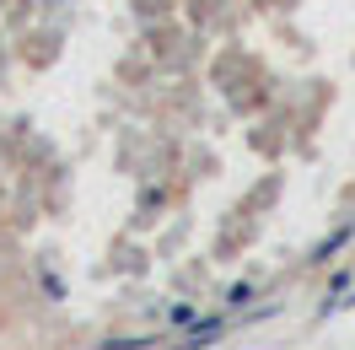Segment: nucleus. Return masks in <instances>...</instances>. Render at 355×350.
Masks as SVG:
<instances>
[{
  "mask_svg": "<svg viewBox=\"0 0 355 350\" xmlns=\"http://www.w3.org/2000/svg\"><path fill=\"white\" fill-rule=\"evenodd\" d=\"M232 307H243V302H253V285H232V297H226Z\"/></svg>",
  "mask_w": 355,
  "mask_h": 350,
  "instance_id": "nucleus-1",
  "label": "nucleus"
},
{
  "mask_svg": "<svg viewBox=\"0 0 355 350\" xmlns=\"http://www.w3.org/2000/svg\"><path fill=\"white\" fill-rule=\"evenodd\" d=\"M216 334H221V324H200V328H194V340H189V345H200V340H216Z\"/></svg>",
  "mask_w": 355,
  "mask_h": 350,
  "instance_id": "nucleus-2",
  "label": "nucleus"
}]
</instances>
